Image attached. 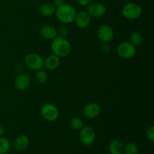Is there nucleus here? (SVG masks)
<instances>
[{
  "label": "nucleus",
  "instance_id": "nucleus-8",
  "mask_svg": "<svg viewBox=\"0 0 154 154\" xmlns=\"http://www.w3.org/2000/svg\"><path fill=\"white\" fill-rule=\"evenodd\" d=\"M114 36V30L110 26L102 25L97 30V37L102 43H109L113 40Z\"/></svg>",
  "mask_w": 154,
  "mask_h": 154
},
{
  "label": "nucleus",
  "instance_id": "nucleus-4",
  "mask_svg": "<svg viewBox=\"0 0 154 154\" xmlns=\"http://www.w3.org/2000/svg\"><path fill=\"white\" fill-rule=\"evenodd\" d=\"M24 62L29 69L33 71H38L43 67L44 59L42 56L36 53H29L25 57Z\"/></svg>",
  "mask_w": 154,
  "mask_h": 154
},
{
  "label": "nucleus",
  "instance_id": "nucleus-11",
  "mask_svg": "<svg viewBox=\"0 0 154 154\" xmlns=\"http://www.w3.org/2000/svg\"><path fill=\"white\" fill-rule=\"evenodd\" d=\"M31 78L26 73H20L15 78L14 86L20 91H24L29 87Z\"/></svg>",
  "mask_w": 154,
  "mask_h": 154
},
{
  "label": "nucleus",
  "instance_id": "nucleus-7",
  "mask_svg": "<svg viewBox=\"0 0 154 154\" xmlns=\"http://www.w3.org/2000/svg\"><path fill=\"white\" fill-rule=\"evenodd\" d=\"M117 54L125 60L131 59L136 54V48L130 42H121L117 48Z\"/></svg>",
  "mask_w": 154,
  "mask_h": 154
},
{
  "label": "nucleus",
  "instance_id": "nucleus-26",
  "mask_svg": "<svg viewBox=\"0 0 154 154\" xmlns=\"http://www.w3.org/2000/svg\"><path fill=\"white\" fill-rule=\"evenodd\" d=\"M76 1L80 5L85 6V5H88L91 2L92 0H76Z\"/></svg>",
  "mask_w": 154,
  "mask_h": 154
},
{
  "label": "nucleus",
  "instance_id": "nucleus-28",
  "mask_svg": "<svg viewBox=\"0 0 154 154\" xmlns=\"http://www.w3.org/2000/svg\"><path fill=\"white\" fill-rule=\"evenodd\" d=\"M4 128L0 125V137H2L3 134H4Z\"/></svg>",
  "mask_w": 154,
  "mask_h": 154
},
{
  "label": "nucleus",
  "instance_id": "nucleus-24",
  "mask_svg": "<svg viewBox=\"0 0 154 154\" xmlns=\"http://www.w3.org/2000/svg\"><path fill=\"white\" fill-rule=\"evenodd\" d=\"M146 136L150 141H154V127L153 126H150L146 131Z\"/></svg>",
  "mask_w": 154,
  "mask_h": 154
},
{
  "label": "nucleus",
  "instance_id": "nucleus-3",
  "mask_svg": "<svg viewBox=\"0 0 154 154\" xmlns=\"http://www.w3.org/2000/svg\"><path fill=\"white\" fill-rule=\"evenodd\" d=\"M142 8L135 2H129L122 8V14L128 20H136L141 17Z\"/></svg>",
  "mask_w": 154,
  "mask_h": 154
},
{
  "label": "nucleus",
  "instance_id": "nucleus-18",
  "mask_svg": "<svg viewBox=\"0 0 154 154\" xmlns=\"http://www.w3.org/2000/svg\"><path fill=\"white\" fill-rule=\"evenodd\" d=\"M143 42V38L142 35L140 32H134L131 34L130 35V43L135 47L139 46L142 44Z\"/></svg>",
  "mask_w": 154,
  "mask_h": 154
},
{
  "label": "nucleus",
  "instance_id": "nucleus-13",
  "mask_svg": "<svg viewBox=\"0 0 154 154\" xmlns=\"http://www.w3.org/2000/svg\"><path fill=\"white\" fill-rule=\"evenodd\" d=\"M60 63V57L54 54L48 56L45 60H44L43 67L48 71H54L59 67Z\"/></svg>",
  "mask_w": 154,
  "mask_h": 154
},
{
  "label": "nucleus",
  "instance_id": "nucleus-21",
  "mask_svg": "<svg viewBox=\"0 0 154 154\" xmlns=\"http://www.w3.org/2000/svg\"><path fill=\"white\" fill-rule=\"evenodd\" d=\"M35 79L38 84H44L48 81V74L43 69H39L36 71Z\"/></svg>",
  "mask_w": 154,
  "mask_h": 154
},
{
  "label": "nucleus",
  "instance_id": "nucleus-6",
  "mask_svg": "<svg viewBox=\"0 0 154 154\" xmlns=\"http://www.w3.org/2000/svg\"><path fill=\"white\" fill-rule=\"evenodd\" d=\"M79 131V139L84 145L90 146L94 143L96 134L93 128L84 126Z\"/></svg>",
  "mask_w": 154,
  "mask_h": 154
},
{
  "label": "nucleus",
  "instance_id": "nucleus-1",
  "mask_svg": "<svg viewBox=\"0 0 154 154\" xmlns=\"http://www.w3.org/2000/svg\"><path fill=\"white\" fill-rule=\"evenodd\" d=\"M72 47L71 44L66 38L56 37L52 40L51 51L54 55L58 57H66L70 54Z\"/></svg>",
  "mask_w": 154,
  "mask_h": 154
},
{
  "label": "nucleus",
  "instance_id": "nucleus-10",
  "mask_svg": "<svg viewBox=\"0 0 154 154\" xmlns=\"http://www.w3.org/2000/svg\"><path fill=\"white\" fill-rule=\"evenodd\" d=\"M91 21V17L90 16L87 11H81L76 13L74 22L76 24L77 27L79 29H84L89 26Z\"/></svg>",
  "mask_w": 154,
  "mask_h": 154
},
{
  "label": "nucleus",
  "instance_id": "nucleus-9",
  "mask_svg": "<svg viewBox=\"0 0 154 154\" xmlns=\"http://www.w3.org/2000/svg\"><path fill=\"white\" fill-rule=\"evenodd\" d=\"M106 7L100 2H90L87 6V13L91 17L99 18L106 14Z\"/></svg>",
  "mask_w": 154,
  "mask_h": 154
},
{
  "label": "nucleus",
  "instance_id": "nucleus-17",
  "mask_svg": "<svg viewBox=\"0 0 154 154\" xmlns=\"http://www.w3.org/2000/svg\"><path fill=\"white\" fill-rule=\"evenodd\" d=\"M123 147L124 145L121 141L115 139L111 141L108 147V150L111 154H121L123 151Z\"/></svg>",
  "mask_w": 154,
  "mask_h": 154
},
{
  "label": "nucleus",
  "instance_id": "nucleus-2",
  "mask_svg": "<svg viewBox=\"0 0 154 154\" xmlns=\"http://www.w3.org/2000/svg\"><path fill=\"white\" fill-rule=\"evenodd\" d=\"M76 13V11L73 6L68 4H63L60 7L57 8L55 14L60 22L64 24H69L74 22Z\"/></svg>",
  "mask_w": 154,
  "mask_h": 154
},
{
  "label": "nucleus",
  "instance_id": "nucleus-22",
  "mask_svg": "<svg viewBox=\"0 0 154 154\" xmlns=\"http://www.w3.org/2000/svg\"><path fill=\"white\" fill-rule=\"evenodd\" d=\"M124 154H138V146L135 143H128L123 147Z\"/></svg>",
  "mask_w": 154,
  "mask_h": 154
},
{
  "label": "nucleus",
  "instance_id": "nucleus-20",
  "mask_svg": "<svg viewBox=\"0 0 154 154\" xmlns=\"http://www.w3.org/2000/svg\"><path fill=\"white\" fill-rule=\"evenodd\" d=\"M70 126L75 130H80L84 126V122L79 117H73L70 120Z\"/></svg>",
  "mask_w": 154,
  "mask_h": 154
},
{
  "label": "nucleus",
  "instance_id": "nucleus-23",
  "mask_svg": "<svg viewBox=\"0 0 154 154\" xmlns=\"http://www.w3.org/2000/svg\"><path fill=\"white\" fill-rule=\"evenodd\" d=\"M68 32V29L66 26H60L58 27V29H57V37H60V38H66L67 36Z\"/></svg>",
  "mask_w": 154,
  "mask_h": 154
},
{
  "label": "nucleus",
  "instance_id": "nucleus-5",
  "mask_svg": "<svg viewBox=\"0 0 154 154\" xmlns=\"http://www.w3.org/2000/svg\"><path fill=\"white\" fill-rule=\"evenodd\" d=\"M41 114L46 121L54 122L58 119L60 113L57 106L51 103H46L41 108Z\"/></svg>",
  "mask_w": 154,
  "mask_h": 154
},
{
  "label": "nucleus",
  "instance_id": "nucleus-14",
  "mask_svg": "<svg viewBox=\"0 0 154 154\" xmlns=\"http://www.w3.org/2000/svg\"><path fill=\"white\" fill-rule=\"evenodd\" d=\"M29 144V139L25 135H20L17 137L13 143L14 148L17 151H23L28 147Z\"/></svg>",
  "mask_w": 154,
  "mask_h": 154
},
{
  "label": "nucleus",
  "instance_id": "nucleus-27",
  "mask_svg": "<svg viewBox=\"0 0 154 154\" xmlns=\"http://www.w3.org/2000/svg\"><path fill=\"white\" fill-rule=\"evenodd\" d=\"M102 50V51H103L104 53H108V51H109V50H110L108 43H103Z\"/></svg>",
  "mask_w": 154,
  "mask_h": 154
},
{
  "label": "nucleus",
  "instance_id": "nucleus-15",
  "mask_svg": "<svg viewBox=\"0 0 154 154\" xmlns=\"http://www.w3.org/2000/svg\"><path fill=\"white\" fill-rule=\"evenodd\" d=\"M40 33L42 38H44L46 40H53L56 37H57V29L54 26L50 25L44 26L41 29Z\"/></svg>",
  "mask_w": 154,
  "mask_h": 154
},
{
  "label": "nucleus",
  "instance_id": "nucleus-19",
  "mask_svg": "<svg viewBox=\"0 0 154 154\" xmlns=\"http://www.w3.org/2000/svg\"><path fill=\"white\" fill-rule=\"evenodd\" d=\"M11 147L10 141L4 137H0V154H6Z\"/></svg>",
  "mask_w": 154,
  "mask_h": 154
},
{
  "label": "nucleus",
  "instance_id": "nucleus-25",
  "mask_svg": "<svg viewBox=\"0 0 154 154\" xmlns=\"http://www.w3.org/2000/svg\"><path fill=\"white\" fill-rule=\"evenodd\" d=\"M64 3V0H53V5L55 6L56 8L60 7L61 5H63Z\"/></svg>",
  "mask_w": 154,
  "mask_h": 154
},
{
  "label": "nucleus",
  "instance_id": "nucleus-12",
  "mask_svg": "<svg viewBox=\"0 0 154 154\" xmlns=\"http://www.w3.org/2000/svg\"><path fill=\"white\" fill-rule=\"evenodd\" d=\"M100 111L101 108L99 104L96 102H90L84 107V115L88 119H94L100 114Z\"/></svg>",
  "mask_w": 154,
  "mask_h": 154
},
{
  "label": "nucleus",
  "instance_id": "nucleus-16",
  "mask_svg": "<svg viewBox=\"0 0 154 154\" xmlns=\"http://www.w3.org/2000/svg\"><path fill=\"white\" fill-rule=\"evenodd\" d=\"M56 9L57 8L53 5V3L45 2L40 6L39 12L44 17H51L52 15L55 14Z\"/></svg>",
  "mask_w": 154,
  "mask_h": 154
}]
</instances>
